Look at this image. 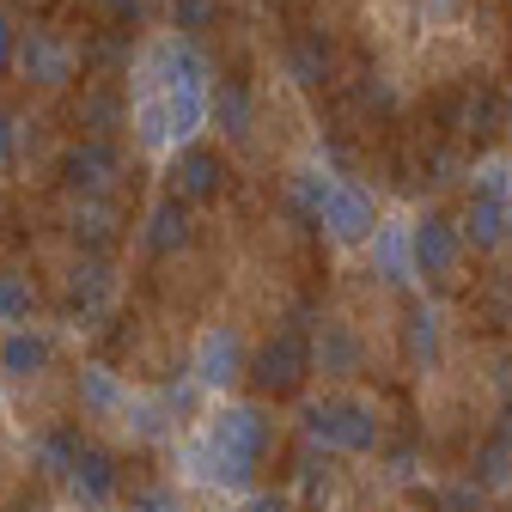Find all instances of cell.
Segmentation results:
<instances>
[{
  "label": "cell",
  "instance_id": "obj_1",
  "mask_svg": "<svg viewBox=\"0 0 512 512\" xmlns=\"http://www.w3.org/2000/svg\"><path fill=\"white\" fill-rule=\"evenodd\" d=\"M208 116V80H202V61L165 43L147 55L141 68V98H135V128L147 147H177L202 128Z\"/></svg>",
  "mask_w": 512,
  "mask_h": 512
},
{
  "label": "cell",
  "instance_id": "obj_2",
  "mask_svg": "<svg viewBox=\"0 0 512 512\" xmlns=\"http://www.w3.org/2000/svg\"><path fill=\"white\" fill-rule=\"evenodd\" d=\"M305 433L317 445H330V452H372L378 445V415L354 397H330V403H317L305 415Z\"/></svg>",
  "mask_w": 512,
  "mask_h": 512
},
{
  "label": "cell",
  "instance_id": "obj_3",
  "mask_svg": "<svg viewBox=\"0 0 512 512\" xmlns=\"http://www.w3.org/2000/svg\"><path fill=\"white\" fill-rule=\"evenodd\" d=\"M244 372L256 378V391L287 397V391H299V384H305V372H311V342H305L299 330H281L275 342H263V348H256V360H250Z\"/></svg>",
  "mask_w": 512,
  "mask_h": 512
},
{
  "label": "cell",
  "instance_id": "obj_4",
  "mask_svg": "<svg viewBox=\"0 0 512 512\" xmlns=\"http://www.w3.org/2000/svg\"><path fill=\"white\" fill-rule=\"evenodd\" d=\"M183 464H189V476H196V482H208V488H226V494H244V488L256 482V458H244V452H226V445H214L208 433L183 445Z\"/></svg>",
  "mask_w": 512,
  "mask_h": 512
},
{
  "label": "cell",
  "instance_id": "obj_5",
  "mask_svg": "<svg viewBox=\"0 0 512 512\" xmlns=\"http://www.w3.org/2000/svg\"><path fill=\"white\" fill-rule=\"evenodd\" d=\"M317 226H324L336 244H366V232L378 226V220H372V196H366L360 183L336 177L330 196H324V208H317Z\"/></svg>",
  "mask_w": 512,
  "mask_h": 512
},
{
  "label": "cell",
  "instance_id": "obj_6",
  "mask_svg": "<svg viewBox=\"0 0 512 512\" xmlns=\"http://www.w3.org/2000/svg\"><path fill=\"white\" fill-rule=\"evenodd\" d=\"M458 250H464V232L445 220V214H427L421 226H409V256H415V275L427 281H445L458 269Z\"/></svg>",
  "mask_w": 512,
  "mask_h": 512
},
{
  "label": "cell",
  "instance_id": "obj_7",
  "mask_svg": "<svg viewBox=\"0 0 512 512\" xmlns=\"http://www.w3.org/2000/svg\"><path fill=\"white\" fill-rule=\"evenodd\" d=\"M238 378H244V342H238V330H226V324L202 330V342H196V384H208V391H232Z\"/></svg>",
  "mask_w": 512,
  "mask_h": 512
},
{
  "label": "cell",
  "instance_id": "obj_8",
  "mask_svg": "<svg viewBox=\"0 0 512 512\" xmlns=\"http://www.w3.org/2000/svg\"><path fill=\"white\" fill-rule=\"evenodd\" d=\"M202 433H208L214 445H226V452H244V458H263V445H269V421H263V409H256V403L220 409Z\"/></svg>",
  "mask_w": 512,
  "mask_h": 512
},
{
  "label": "cell",
  "instance_id": "obj_9",
  "mask_svg": "<svg viewBox=\"0 0 512 512\" xmlns=\"http://www.w3.org/2000/svg\"><path fill=\"white\" fill-rule=\"evenodd\" d=\"M19 61H25V74H31L37 86H68V80H74V49L61 43L55 31H31V37L19 43Z\"/></svg>",
  "mask_w": 512,
  "mask_h": 512
},
{
  "label": "cell",
  "instance_id": "obj_10",
  "mask_svg": "<svg viewBox=\"0 0 512 512\" xmlns=\"http://www.w3.org/2000/svg\"><path fill=\"white\" fill-rule=\"evenodd\" d=\"M366 244H372V269L391 281V287H403V281H415V256H409V220H384V226H372L366 232Z\"/></svg>",
  "mask_w": 512,
  "mask_h": 512
},
{
  "label": "cell",
  "instance_id": "obj_11",
  "mask_svg": "<svg viewBox=\"0 0 512 512\" xmlns=\"http://www.w3.org/2000/svg\"><path fill=\"white\" fill-rule=\"evenodd\" d=\"M476 250H500L512 238V196H476L470 202V220L458 226Z\"/></svg>",
  "mask_w": 512,
  "mask_h": 512
},
{
  "label": "cell",
  "instance_id": "obj_12",
  "mask_svg": "<svg viewBox=\"0 0 512 512\" xmlns=\"http://www.w3.org/2000/svg\"><path fill=\"white\" fill-rule=\"evenodd\" d=\"M311 366H324L330 378H354L360 372V336L348 324H324L311 342Z\"/></svg>",
  "mask_w": 512,
  "mask_h": 512
},
{
  "label": "cell",
  "instance_id": "obj_13",
  "mask_svg": "<svg viewBox=\"0 0 512 512\" xmlns=\"http://www.w3.org/2000/svg\"><path fill=\"white\" fill-rule=\"evenodd\" d=\"M68 482L80 488V500H110L116 494V458L110 452H98V445H80V458H74V470H68Z\"/></svg>",
  "mask_w": 512,
  "mask_h": 512
},
{
  "label": "cell",
  "instance_id": "obj_14",
  "mask_svg": "<svg viewBox=\"0 0 512 512\" xmlns=\"http://www.w3.org/2000/svg\"><path fill=\"white\" fill-rule=\"evenodd\" d=\"M476 476H482V488H506V482H512V409L500 415L494 439L476 452Z\"/></svg>",
  "mask_w": 512,
  "mask_h": 512
},
{
  "label": "cell",
  "instance_id": "obj_15",
  "mask_svg": "<svg viewBox=\"0 0 512 512\" xmlns=\"http://www.w3.org/2000/svg\"><path fill=\"white\" fill-rule=\"evenodd\" d=\"M177 189H183V196H196V202H208L214 189H220V159L208 147H189L177 159Z\"/></svg>",
  "mask_w": 512,
  "mask_h": 512
},
{
  "label": "cell",
  "instance_id": "obj_16",
  "mask_svg": "<svg viewBox=\"0 0 512 512\" xmlns=\"http://www.w3.org/2000/svg\"><path fill=\"white\" fill-rule=\"evenodd\" d=\"M68 177H74V189H110L116 183V153L104 141H92V147L68 153Z\"/></svg>",
  "mask_w": 512,
  "mask_h": 512
},
{
  "label": "cell",
  "instance_id": "obj_17",
  "mask_svg": "<svg viewBox=\"0 0 512 512\" xmlns=\"http://www.w3.org/2000/svg\"><path fill=\"white\" fill-rule=\"evenodd\" d=\"M0 366H7V372H19V378H31V372H43V366H49V336H31V330H13L7 342H0Z\"/></svg>",
  "mask_w": 512,
  "mask_h": 512
},
{
  "label": "cell",
  "instance_id": "obj_18",
  "mask_svg": "<svg viewBox=\"0 0 512 512\" xmlns=\"http://www.w3.org/2000/svg\"><path fill=\"white\" fill-rule=\"evenodd\" d=\"M183 244H189V214H183L177 202L153 208V220H147V250H153V256H171V250H183Z\"/></svg>",
  "mask_w": 512,
  "mask_h": 512
},
{
  "label": "cell",
  "instance_id": "obj_19",
  "mask_svg": "<svg viewBox=\"0 0 512 512\" xmlns=\"http://www.w3.org/2000/svg\"><path fill=\"white\" fill-rule=\"evenodd\" d=\"M31 305H37V287L25 275H0V324L19 330L25 317H31Z\"/></svg>",
  "mask_w": 512,
  "mask_h": 512
},
{
  "label": "cell",
  "instance_id": "obj_20",
  "mask_svg": "<svg viewBox=\"0 0 512 512\" xmlns=\"http://www.w3.org/2000/svg\"><path fill=\"white\" fill-rule=\"evenodd\" d=\"M37 452H43V470H49V476H68L74 458H80V433H74V427H55V433L37 445Z\"/></svg>",
  "mask_w": 512,
  "mask_h": 512
},
{
  "label": "cell",
  "instance_id": "obj_21",
  "mask_svg": "<svg viewBox=\"0 0 512 512\" xmlns=\"http://www.w3.org/2000/svg\"><path fill=\"white\" fill-rule=\"evenodd\" d=\"M409 354H415L421 366L439 360V311H415V317H409Z\"/></svg>",
  "mask_w": 512,
  "mask_h": 512
},
{
  "label": "cell",
  "instance_id": "obj_22",
  "mask_svg": "<svg viewBox=\"0 0 512 512\" xmlns=\"http://www.w3.org/2000/svg\"><path fill=\"white\" fill-rule=\"evenodd\" d=\"M287 68H293V80H299V86H317V80H324V68H330V49L311 37V43H299V49L287 55Z\"/></svg>",
  "mask_w": 512,
  "mask_h": 512
},
{
  "label": "cell",
  "instance_id": "obj_23",
  "mask_svg": "<svg viewBox=\"0 0 512 512\" xmlns=\"http://www.w3.org/2000/svg\"><path fill=\"white\" fill-rule=\"evenodd\" d=\"M80 391H86V409H128V397L116 391V378H110L104 366H92V372L80 378Z\"/></svg>",
  "mask_w": 512,
  "mask_h": 512
},
{
  "label": "cell",
  "instance_id": "obj_24",
  "mask_svg": "<svg viewBox=\"0 0 512 512\" xmlns=\"http://www.w3.org/2000/svg\"><path fill=\"white\" fill-rule=\"evenodd\" d=\"M214 116L226 122V135H250V98H244V86H226L214 98Z\"/></svg>",
  "mask_w": 512,
  "mask_h": 512
},
{
  "label": "cell",
  "instance_id": "obj_25",
  "mask_svg": "<svg viewBox=\"0 0 512 512\" xmlns=\"http://www.w3.org/2000/svg\"><path fill=\"white\" fill-rule=\"evenodd\" d=\"M74 299L92 311V305H104L110 299V269L104 263H86V269H74Z\"/></svg>",
  "mask_w": 512,
  "mask_h": 512
},
{
  "label": "cell",
  "instance_id": "obj_26",
  "mask_svg": "<svg viewBox=\"0 0 512 512\" xmlns=\"http://www.w3.org/2000/svg\"><path fill=\"white\" fill-rule=\"evenodd\" d=\"M324 196H330V177H317V171H305V177L293 183V202H299V214H311V220H317V208H324Z\"/></svg>",
  "mask_w": 512,
  "mask_h": 512
},
{
  "label": "cell",
  "instance_id": "obj_27",
  "mask_svg": "<svg viewBox=\"0 0 512 512\" xmlns=\"http://www.w3.org/2000/svg\"><path fill=\"white\" fill-rule=\"evenodd\" d=\"M171 19H177V31H202V25H214V0H171Z\"/></svg>",
  "mask_w": 512,
  "mask_h": 512
},
{
  "label": "cell",
  "instance_id": "obj_28",
  "mask_svg": "<svg viewBox=\"0 0 512 512\" xmlns=\"http://www.w3.org/2000/svg\"><path fill=\"white\" fill-rule=\"evenodd\" d=\"M476 196H512V171L494 159V165H482V177H476Z\"/></svg>",
  "mask_w": 512,
  "mask_h": 512
},
{
  "label": "cell",
  "instance_id": "obj_29",
  "mask_svg": "<svg viewBox=\"0 0 512 512\" xmlns=\"http://www.w3.org/2000/svg\"><path fill=\"white\" fill-rule=\"evenodd\" d=\"M439 512H482V494L476 488H445L439 494Z\"/></svg>",
  "mask_w": 512,
  "mask_h": 512
},
{
  "label": "cell",
  "instance_id": "obj_30",
  "mask_svg": "<svg viewBox=\"0 0 512 512\" xmlns=\"http://www.w3.org/2000/svg\"><path fill=\"white\" fill-rule=\"evenodd\" d=\"M80 232H86V244H104L110 238V208H86L80 214Z\"/></svg>",
  "mask_w": 512,
  "mask_h": 512
},
{
  "label": "cell",
  "instance_id": "obj_31",
  "mask_svg": "<svg viewBox=\"0 0 512 512\" xmlns=\"http://www.w3.org/2000/svg\"><path fill=\"white\" fill-rule=\"evenodd\" d=\"M13 55H19V37H13V25H7V19H0V68H7Z\"/></svg>",
  "mask_w": 512,
  "mask_h": 512
},
{
  "label": "cell",
  "instance_id": "obj_32",
  "mask_svg": "<svg viewBox=\"0 0 512 512\" xmlns=\"http://www.w3.org/2000/svg\"><path fill=\"white\" fill-rule=\"evenodd\" d=\"M13 147H19V135H13V122L0 116V159H13Z\"/></svg>",
  "mask_w": 512,
  "mask_h": 512
},
{
  "label": "cell",
  "instance_id": "obj_33",
  "mask_svg": "<svg viewBox=\"0 0 512 512\" xmlns=\"http://www.w3.org/2000/svg\"><path fill=\"white\" fill-rule=\"evenodd\" d=\"M244 512H287V500H275V494H256Z\"/></svg>",
  "mask_w": 512,
  "mask_h": 512
},
{
  "label": "cell",
  "instance_id": "obj_34",
  "mask_svg": "<svg viewBox=\"0 0 512 512\" xmlns=\"http://www.w3.org/2000/svg\"><path fill=\"white\" fill-rule=\"evenodd\" d=\"M427 7H433V13H452V7H458V0H427Z\"/></svg>",
  "mask_w": 512,
  "mask_h": 512
},
{
  "label": "cell",
  "instance_id": "obj_35",
  "mask_svg": "<svg viewBox=\"0 0 512 512\" xmlns=\"http://www.w3.org/2000/svg\"><path fill=\"white\" fill-rule=\"evenodd\" d=\"M110 7H116V13H135V0H110Z\"/></svg>",
  "mask_w": 512,
  "mask_h": 512
}]
</instances>
